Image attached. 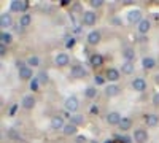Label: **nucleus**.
<instances>
[{
  "instance_id": "nucleus-42",
  "label": "nucleus",
  "mask_w": 159,
  "mask_h": 143,
  "mask_svg": "<svg viewBox=\"0 0 159 143\" xmlns=\"http://www.w3.org/2000/svg\"><path fill=\"white\" fill-rule=\"evenodd\" d=\"M105 143H113V141H111V140H107V141H105Z\"/></svg>"
},
{
  "instance_id": "nucleus-4",
  "label": "nucleus",
  "mask_w": 159,
  "mask_h": 143,
  "mask_svg": "<svg viewBox=\"0 0 159 143\" xmlns=\"http://www.w3.org/2000/svg\"><path fill=\"white\" fill-rule=\"evenodd\" d=\"M70 75L73 78H84L88 75V72H86V69L83 65H73L72 70H70Z\"/></svg>"
},
{
  "instance_id": "nucleus-26",
  "label": "nucleus",
  "mask_w": 159,
  "mask_h": 143,
  "mask_svg": "<svg viewBox=\"0 0 159 143\" xmlns=\"http://www.w3.org/2000/svg\"><path fill=\"white\" fill-rule=\"evenodd\" d=\"M0 40H2V45H10L13 42V37L11 34L8 32H2V35H0Z\"/></svg>"
},
{
  "instance_id": "nucleus-6",
  "label": "nucleus",
  "mask_w": 159,
  "mask_h": 143,
  "mask_svg": "<svg viewBox=\"0 0 159 143\" xmlns=\"http://www.w3.org/2000/svg\"><path fill=\"white\" fill-rule=\"evenodd\" d=\"M132 87H134V91H137V92H143V91L147 89V81H145L143 78H135V80L132 81Z\"/></svg>"
},
{
  "instance_id": "nucleus-23",
  "label": "nucleus",
  "mask_w": 159,
  "mask_h": 143,
  "mask_svg": "<svg viewBox=\"0 0 159 143\" xmlns=\"http://www.w3.org/2000/svg\"><path fill=\"white\" fill-rule=\"evenodd\" d=\"M107 78L110 81H118L119 80V72L116 69H108L107 70Z\"/></svg>"
},
{
  "instance_id": "nucleus-20",
  "label": "nucleus",
  "mask_w": 159,
  "mask_h": 143,
  "mask_svg": "<svg viewBox=\"0 0 159 143\" xmlns=\"http://www.w3.org/2000/svg\"><path fill=\"white\" fill-rule=\"evenodd\" d=\"M121 72L126 73V75H130V73H134V62H124L123 65H121Z\"/></svg>"
},
{
  "instance_id": "nucleus-22",
  "label": "nucleus",
  "mask_w": 159,
  "mask_h": 143,
  "mask_svg": "<svg viewBox=\"0 0 159 143\" xmlns=\"http://www.w3.org/2000/svg\"><path fill=\"white\" fill-rule=\"evenodd\" d=\"M123 56H124V59L127 62H132V60L135 59V53H134V49H132V48H126L123 51Z\"/></svg>"
},
{
  "instance_id": "nucleus-37",
  "label": "nucleus",
  "mask_w": 159,
  "mask_h": 143,
  "mask_svg": "<svg viewBox=\"0 0 159 143\" xmlns=\"http://www.w3.org/2000/svg\"><path fill=\"white\" fill-rule=\"evenodd\" d=\"M0 54H2V56L7 54V48H5V45H0Z\"/></svg>"
},
{
  "instance_id": "nucleus-3",
  "label": "nucleus",
  "mask_w": 159,
  "mask_h": 143,
  "mask_svg": "<svg viewBox=\"0 0 159 143\" xmlns=\"http://www.w3.org/2000/svg\"><path fill=\"white\" fill-rule=\"evenodd\" d=\"M96 21H97V16H96L94 11H84V13H83V24H86V25H94Z\"/></svg>"
},
{
  "instance_id": "nucleus-13",
  "label": "nucleus",
  "mask_w": 159,
  "mask_h": 143,
  "mask_svg": "<svg viewBox=\"0 0 159 143\" xmlns=\"http://www.w3.org/2000/svg\"><path fill=\"white\" fill-rule=\"evenodd\" d=\"M19 78L21 80H34V76H32V69L30 67H22L21 70H19Z\"/></svg>"
},
{
  "instance_id": "nucleus-7",
  "label": "nucleus",
  "mask_w": 159,
  "mask_h": 143,
  "mask_svg": "<svg viewBox=\"0 0 159 143\" xmlns=\"http://www.w3.org/2000/svg\"><path fill=\"white\" fill-rule=\"evenodd\" d=\"M143 18H142V11L140 10H130L127 13V21L129 22H140Z\"/></svg>"
},
{
  "instance_id": "nucleus-34",
  "label": "nucleus",
  "mask_w": 159,
  "mask_h": 143,
  "mask_svg": "<svg viewBox=\"0 0 159 143\" xmlns=\"http://www.w3.org/2000/svg\"><path fill=\"white\" fill-rule=\"evenodd\" d=\"M153 105L159 107V92H156V94L153 96Z\"/></svg>"
},
{
  "instance_id": "nucleus-36",
  "label": "nucleus",
  "mask_w": 159,
  "mask_h": 143,
  "mask_svg": "<svg viewBox=\"0 0 159 143\" xmlns=\"http://www.w3.org/2000/svg\"><path fill=\"white\" fill-rule=\"evenodd\" d=\"M76 143H86V137L84 135H78L76 137Z\"/></svg>"
},
{
  "instance_id": "nucleus-5",
  "label": "nucleus",
  "mask_w": 159,
  "mask_h": 143,
  "mask_svg": "<svg viewBox=\"0 0 159 143\" xmlns=\"http://www.w3.org/2000/svg\"><path fill=\"white\" fill-rule=\"evenodd\" d=\"M134 140L137 143H145L148 140V132L145 131V129H137V131L134 132Z\"/></svg>"
},
{
  "instance_id": "nucleus-2",
  "label": "nucleus",
  "mask_w": 159,
  "mask_h": 143,
  "mask_svg": "<svg viewBox=\"0 0 159 143\" xmlns=\"http://www.w3.org/2000/svg\"><path fill=\"white\" fill-rule=\"evenodd\" d=\"M54 62H56L57 67H65V65H69L70 57H69L67 53H57V56L54 57Z\"/></svg>"
},
{
  "instance_id": "nucleus-31",
  "label": "nucleus",
  "mask_w": 159,
  "mask_h": 143,
  "mask_svg": "<svg viewBox=\"0 0 159 143\" xmlns=\"http://www.w3.org/2000/svg\"><path fill=\"white\" fill-rule=\"evenodd\" d=\"M38 84H40V81L37 80V78L30 80V89H32V91H37V89H38Z\"/></svg>"
},
{
  "instance_id": "nucleus-15",
  "label": "nucleus",
  "mask_w": 159,
  "mask_h": 143,
  "mask_svg": "<svg viewBox=\"0 0 159 143\" xmlns=\"http://www.w3.org/2000/svg\"><path fill=\"white\" fill-rule=\"evenodd\" d=\"M139 34H147L150 29H151V22L148 21V19H142L140 22H139Z\"/></svg>"
},
{
  "instance_id": "nucleus-8",
  "label": "nucleus",
  "mask_w": 159,
  "mask_h": 143,
  "mask_svg": "<svg viewBox=\"0 0 159 143\" xmlns=\"http://www.w3.org/2000/svg\"><path fill=\"white\" fill-rule=\"evenodd\" d=\"M121 114H119V113H116V111H111V113H108L107 114V123L108 124H111V126H119V123H121Z\"/></svg>"
},
{
  "instance_id": "nucleus-33",
  "label": "nucleus",
  "mask_w": 159,
  "mask_h": 143,
  "mask_svg": "<svg viewBox=\"0 0 159 143\" xmlns=\"http://www.w3.org/2000/svg\"><path fill=\"white\" fill-rule=\"evenodd\" d=\"M94 81H96V84H103V83H105V78L100 76V75H97V76L94 78Z\"/></svg>"
},
{
  "instance_id": "nucleus-32",
  "label": "nucleus",
  "mask_w": 159,
  "mask_h": 143,
  "mask_svg": "<svg viewBox=\"0 0 159 143\" xmlns=\"http://www.w3.org/2000/svg\"><path fill=\"white\" fill-rule=\"evenodd\" d=\"M73 45H75V38L73 37H70V38L65 40V46H67V48H73Z\"/></svg>"
},
{
  "instance_id": "nucleus-18",
  "label": "nucleus",
  "mask_w": 159,
  "mask_h": 143,
  "mask_svg": "<svg viewBox=\"0 0 159 143\" xmlns=\"http://www.w3.org/2000/svg\"><path fill=\"white\" fill-rule=\"evenodd\" d=\"M145 123H147V126H156L157 123H159V116L157 114H147V116H145Z\"/></svg>"
},
{
  "instance_id": "nucleus-10",
  "label": "nucleus",
  "mask_w": 159,
  "mask_h": 143,
  "mask_svg": "<svg viewBox=\"0 0 159 143\" xmlns=\"http://www.w3.org/2000/svg\"><path fill=\"white\" fill-rule=\"evenodd\" d=\"M88 43L89 45H97L99 42H100V32H97V30H92V32H89L88 34Z\"/></svg>"
},
{
  "instance_id": "nucleus-9",
  "label": "nucleus",
  "mask_w": 159,
  "mask_h": 143,
  "mask_svg": "<svg viewBox=\"0 0 159 143\" xmlns=\"http://www.w3.org/2000/svg\"><path fill=\"white\" fill-rule=\"evenodd\" d=\"M27 8V2H22V0H15V2H11V11H25Z\"/></svg>"
},
{
  "instance_id": "nucleus-25",
  "label": "nucleus",
  "mask_w": 159,
  "mask_h": 143,
  "mask_svg": "<svg viewBox=\"0 0 159 143\" xmlns=\"http://www.w3.org/2000/svg\"><path fill=\"white\" fill-rule=\"evenodd\" d=\"M130 126H132L130 118H123V119H121V123H119V129H121V131H129Z\"/></svg>"
},
{
  "instance_id": "nucleus-30",
  "label": "nucleus",
  "mask_w": 159,
  "mask_h": 143,
  "mask_svg": "<svg viewBox=\"0 0 159 143\" xmlns=\"http://www.w3.org/2000/svg\"><path fill=\"white\" fill-rule=\"evenodd\" d=\"M37 80L42 83V84H46V83H48V73H46V72H40L38 76H37Z\"/></svg>"
},
{
  "instance_id": "nucleus-38",
  "label": "nucleus",
  "mask_w": 159,
  "mask_h": 143,
  "mask_svg": "<svg viewBox=\"0 0 159 143\" xmlns=\"http://www.w3.org/2000/svg\"><path fill=\"white\" fill-rule=\"evenodd\" d=\"M16 67H18V70H21V69H22V67H25V65H24V62L18 60V62H16Z\"/></svg>"
},
{
  "instance_id": "nucleus-11",
  "label": "nucleus",
  "mask_w": 159,
  "mask_h": 143,
  "mask_svg": "<svg viewBox=\"0 0 159 143\" xmlns=\"http://www.w3.org/2000/svg\"><path fill=\"white\" fill-rule=\"evenodd\" d=\"M21 103H22V107H24L25 110H32V108L35 107V99H34L32 96H24Z\"/></svg>"
},
{
  "instance_id": "nucleus-27",
  "label": "nucleus",
  "mask_w": 159,
  "mask_h": 143,
  "mask_svg": "<svg viewBox=\"0 0 159 143\" xmlns=\"http://www.w3.org/2000/svg\"><path fill=\"white\" fill-rule=\"evenodd\" d=\"M70 123L75 124V126H80V124L84 123V118L81 114H73V116H70Z\"/></svg>"
},
{
  "instance_id": "nucleus-28",
  "label": "nucleus",
  "mask_w": 159,
  "mask_h": 143,
  "mask_svg": "<svg viewBox=\"0 0 159 143\" xmlns=\"http://www.w3.org/2000/svg\"><path fill=\"white\" fill-rule=\"evenodd\" d=\"M84 96H86L88 99H94V97L97 96V89H96V87H92V86L86 87V91H84Z\"/></svg>"
},
{
  "instance_id": "nucleus-21",
  "label": "nucleus",
  "mask_w": 159,
  "mask_h": 143,
  "mask_svg": "<svg viewBox=\"0 0 159 143\" xmlns=\"http://www.w3.org/2000/svg\"><path fill=\"white\" fill-rule=\"evenodd\" d=\"M11 16L8 15V13H3L2 16H0V25H2V27H10L11 25Z\"/></svg>"
},
{
  "instance_id": "nucleus-35",
  "label": "nucleus",
  "mask_w": 159,
  "mask_h": 143,
  "mask_svg": "<svg viewBox=\"0 0 159 143\" xmlns=\"http://www.w3.org/2000/svg\"><path fill=\"white\" fill-rule=\"evenodd\" d=\"M91 5L94 7V8H99V7H102V0H92Z\"/></svg>"
},
{
  "instance_id": "nucleus-16",
  "label": "nucleus",
  "mask_w": 159,
  "mask_h": 143,
  "mask_svg": "<svg viewBox=\"0 0 159 143\" xmlns=\"http://www.w3.org/2000/svg\"><path fill=\"white\" fill-rule=\"evenodd\" d=\"M142 64H143V69H145V70H151V69L156 67V60H154L153 57H143Z\"/></svg>"
},
{
  "instance_id": "nucleus-40",
  "label": "nucleus",
  "mask_w": 159,
  "mask_h": 143,
  "mask_svg": "<svg viewBox=\"0 0 159 143\" xmlns=\"http://www.w3.org/2000/svg\"><path fill=\"white\" fill-rule=\"evenodd\" d=\"M154 81H156V84H159V73L154 76Z\"/></svg>"
},
{
  "instance_id": "nucleus-12",
  "label": "nucleus",
  "mask_w": 159,
  "mask_h": 143,
  "mask_svg": "<svg viewBox=\"0 0 159 143\" xmlns=\"http://www.w3.org/2000/svg\"><path fill=\"white\" fill-rule=\"evenodd\" d=\"M64 119H62V116H52V118H51V127L52 129H56V131H57V129H64Z\"/></svg>"
},
{
  "instance_id": "nucleus-1",
  "label": "nucleus",
  "mask_w": 159,
  "mask_h": 143,
  "mask_svg": "<svg viewBox=\"0 0 159 143\" xmlns=\"http://www.w3.org/2000/svg\"><path fill=\"white\" fill-rule=\"evenodd\" d=\"M64 107H65V110H67V111L73 113V111H76V110H78V107H80V102H78V99H76L75 96H70V97L65 99V102H64Z\"/></svg>"
},
{
  "instance_id": "nucleus-29",
  "label": "nucleus",
  "mask_w": 159,
  "mask_h": 143,
  "mask_svg": "<svg viewBox=\"0 0 159 143\" xmlns=\"http://www.w3.org/2000/svg\"><path fill=\"white\" fill-rule=\"evenodd\" d=\"M27 64H29V65H32V67H38L40 65V57L38 56H30L27 59Z\"/></svg>"
},
{
  "instance_id": "nucleus-41",
  "label": "nucleus",
  "mask_w": 159,
  "mask_h": 143,
  "mask_svg": "<svg viewBox=\"0 0 159 143\" xmlns=\"http://www.w3.org/2000/svg\"><path fill=\"white\" fill-rule=\"evenodd\" d=\"M124 143H130V138L129 137H124Z\"/></svg>"
},
{
  "instance_id": "nucleus-24",
  "label": "nucleus",
  "mask_w": 159,
  "mask_h": 143,
  "mask_svg": "<svg viewBox=\"0 0 159 143\" xmlns=\"http://www.w3.org/2000/svg\"><path fill=\"white\" fill-rule=\"evenodd\" d=\"M30 22H32V16L30 15H22L21 19H19V25H21V27H29Z\"/></svg>"
},
{
  "instance_id": "nucleus-14",
  "label": "nucleus",
  "mask_w": 159,
  "mask_h": 143,
  "mask_svg": "<svg viewBox=\"0 0 159 143\" xmlns=\"http://www.w3.org/2000/svg\"><path fill=\"white\" fill-rule=\"evenodd\" d=\"M119 86H116V84H108L107 86V89H105V94H107V97H116L118 94H119Z\"/></svg>"
},
{
  "instance_id": "nucleus-19",
  "label": "nucleus",
  "mask_w": 159,
  "mask_h": 143,
  "mask_svg": "<svg viewBox=\"0 0 159 143\" xmlns=\"http://www.w3.org/2000/svg\"><path fill=\"white\" fill-rule=\"evenodd\" d=\"M62 132H64V135H75V134H76V126L72 124V123L65 124L64 129H62Z\"/></svg>"
},
{
  "instance_id": "nucleus-17",
  "label": "nucleus",
  "mask_w": 159,
  "mask_h": 143,
  "mask_svg": "<svg viewBox=\"0 0 159 143\" xmlns=\"http://www.w3.org/2000/svg\"><path fill=\"white\" fill-rule=\"evenodd\" d=\"M89 62H91L92 67H100L102 64H103V57L100 54H92L91 59H89Z\"/></svg>"
},
{
  "instance_id": "nucleus-39",
  "label": "nucleus",
  "mask_w": 159,
  "mask_h": 143,
  "mask_svg": "<svg viewBox=\"0 0 159 143\" xmlns=\"http://www.w3.org/2000/svg\"><path fill=\"white\" fill-rule=\"evenodd\" d=\"M91 113H99V108H97L96 105H92V107H91Z\"/></svg>"
}]
</instances>
